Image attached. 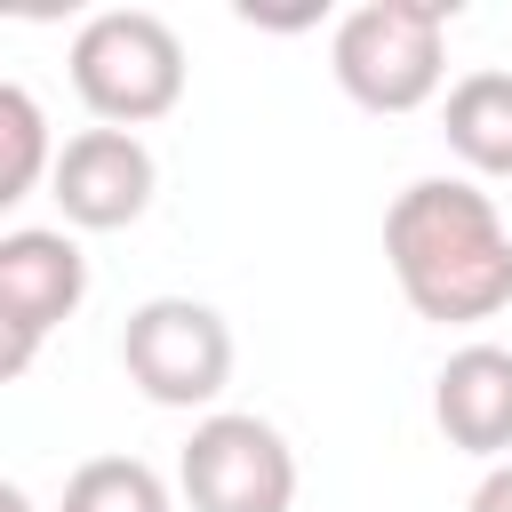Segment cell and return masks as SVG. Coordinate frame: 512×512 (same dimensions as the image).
Returning <instances> with one entry per match:
<instances>
[{"mask_svg":"<svg viewBox=\"0 0 512 512\" xmlns=\"http://www.w3.org/2000/svg\"><path fill=\"white\" fill-rule=\"evenodd\" d=\"M384 264L416 320L472 328L512 304V232L472 176H416L384 208Z\"/></svg>","mask_w":512,"mask_h":512,"instance_id":"6da1fadb","label":"cell"},{"mask_svg":"<svg viewBox=\"0 0 512 512\" xmlns=\"http://www.w3.org/2000/svg\"><path fill=\"white\" fill-rule=\"evenodd\" d=\"M448 0H368L336 24L328 72L360 112H424L448 80Z\"/></svg>","mask_w":512,"mask_h":512,"instance_id":"7a4b0ae2","label":"cell"},{"mask_svg":"<svg viewBox=\"0 0 512 512\" xmlns=\"http://www.w3.org/2000/svg\"><path fill=\"white\" fill-rule=\"evenodd\" d=\"M72 88L96 128H152L184 104V40L152 8H104L72 32Z\"/></svg>","mask_w":512,"mask_h":512,"instance_id":"3957f363","label":"cell"},{"mask_svg":"<svg viewBox=\"0 0 512 512\" xmlns=\"http://www.w3.org/2000/svg\"><path fill=\"white\" fill-rule=\"evenodd\" d=\"M120 368L152 408H216L232 384V328L200 296H152L120 328Z\"/></svg>","mask_w":512,"mask_h":512,"instance_id":"277c9868","label":"cell"},{"mask_svg":"<svg viewBox=\"0 0 512 512\" xmlns=\"http://www.w3.org/2000/svg\"><path fill=\"white\" fill-rule=\"evenodd\" d=\"M176 488L192 512H288L296 448L280 440V424H264L248 408H216L192 424V440L176 456Z\"/></svg>","mask_w":512,"mask_h":512,"instance_id":"5b68a950","label":"cell"},{"mask_svg":"<svg viewBox=\"0 0 512 512\" xmlns=\"http://www.w3.org/2000/svg\"><path fill=\"white\" fill-rule=\"evenodd\" d=\"M88 296V256L72 232L48 224H16L0 240V376H24L40 336L64 328Z\"/></svg>","mask_w":512,"mask_h":512,"instance_id":"8992f818","label":"cell"},{"mask_svg":"<svg viewBox=\"0 0 512 512\" xmlns=\"http://www.w3.org/2000/svg\"><path fill=\"white\" fill-rule=\"evenodd\" d=\"M152 184H160V168H152V152H144L136 128H80V136H64L56 176H48V192H56V208H64L72 232H120V224H136L152 208Z\"/></svg>","mask_w":512,"mask_h":512,"instance_id":"52a82bcc","label":"cell"},{"mask_svg":"<svg viewBox=\"0 0 512 512\" xmlns=\"http://www.w3.org/2000/svg\"><path fill=\"white\" fill-rule=\"evenodd\" d=\"M432 424L448 432V448L504 464L512 456V352L504 344L448 352L432 376Z\"/></svg>","mask_w":512,"mask_h":512,"instance_id":"ba28073f","label":"cell"},{"mask_svg":"<svg viewBox=\"0 0 512 512\" xmlns=\"http://www.w3.org/2000/svg\"><path fill=\"white\" fill-rule=\"evenodd\" d=\"M440 136L472 176H512V72H464L440 104Z\"/></svg>","mask_w":512,"mask_h":512,"instance_id":"9c48e42d","label":"cell"},{"mask_svg":"<svg viewBox=\"0 0 512 512\" xmlns=\"http://www.w3.org/2000/svg\"><path fill=\"white\" fill-rule=\"evenodd\" d=\"M56 152H64V144H48L40 96H32L24 80H8V88H0V208H16L40 176H56Z\"/></svg>","mask_w":512,"mask_h":512,"instance_id":"30bf717a","label":"cell"},{"mask_svg":"<svg viewBox=\"0 0 512 512\" xmlns=\"http://www.w3.org/2000/svg\"><path fill=\"white\" fill-rule=\"evenodd\" d=\"M56 512H176V504H168V480L144 456H88L64 480Z\"/></svg>","mask_w":512,"mask_h":512,"instance_id":"8fae6325","label":"cell"},{"mask_svg":"<svg viewBox=\"0 0 512 512\" xmlns=\"http://www.w3.org/2000/svg\"><path fill=\"white\" fill-rule=\"evenodd\" d=\"M464 512H512V456L480 472V488H472V504H464Z\"/></svg>","mask_w":512,"mask_h":512,"instance_id":"7c38bea8","label":"cell"},{"mask_svg":"<svg viewBox=\"0 0 512 512\" xmlns=\"http://www.w3.org/2000/svg\"><path fill=\"white\" fill-rule=\"evenodd\" d=\"M0 512H32V496H24L16 480H8V488H0Z\"/></svg>","mask_w":512,"mask_h":512,"instance_id":"4fadbf2b","label":"cell"}]
</instances>
